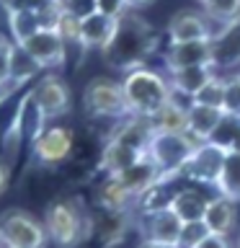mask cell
<instances>
[{
    "mask_svg": "<svg viewBox=\"0 0 240 248\" xmlns=\"http://www.w3.org/2000/svg\"><path fill=\"white\" fill-rule=\"evenodd\" d=\"M83 108L90 119H111V122L127 119L129 106L121 91V80H114V78L106 75L88 80V85L83 88Z\"/></svg>",
    "mask_w": 240,
    "mask_h": 248,
    "instance_id": "obj_4",
    "label": "cell"
},
{
    "mask_svg": "<svg viewBox=\"0 0 240 248\" xmlns=\"http://www.w3.org/2000/svg\"><path fill=\"white\" fill-rule=\"evenodd\" d=\"M139 235L142 243H160V246H176L183 232V220L170 207L160 209H142L139 212Z\"/></svg>",
    "mask_w": 240,
    "mask_h": 248,
    "instance_id": "obj_10",
    "label": "cell"
},
{
    "mask_svg": "<svg viewBox=\"0 0 240 248\" xmlns=\"http://www.w3.org/2000/svg\"><path fill=\"white\" fill-rule=\"evenodd\" d=\"M155 46H158L155 29L145 18H139L135 11H127L116 21V31L111 42L101 49V57L114 70L129 73V70L145 65L147 57L155 52Z\"/></svg>",
    "mask_w": 240,
    "mask_h": 248,
    "instance_id": "obj_1",
    "label": "cell"
},
{
    "mask_svg": "<svg viewBox=\"0 0 240 248\" xmlns=\"http://www.w3.org/2000/svg\"><path fill=\"white\" fill-rule=\"evenodd\" d=\"M199 8L220 26V31L232 23H240V0H204L199 3Z\"/></svg>",
    "mask_w": 240,
    "mask_h": 248,
    "instance_id": "obj_26",
    "label": "cell"
},
{
    "mask_svg": "<svg viewBox=\"0 0 240 248\" xmlns=\"http://www.w3.org/2000/svg\"><path fill=\"white\" fill-rule=\"evenodd\" d=\"M220 34V26L201 11V8H183L170 16L165 36L168 44H181V42H201V39H214Z\"/></svg>",
    "mask_w": 240,
    "mask_h": 248,
    "instance_id": "obj_8",
    "label": "cell"
},
{
    "mask_svg": "<svg viewBox=\"0 0 240 248\" xmlns=\"http://www.w3.org/2000/svg\"><path fill=\"white\" fill-rule=\"evenodd\" d=\"M232 248H240V232H238V240H235V246H232Z\"/></svg>",
    "mask_w": 240,
    "mask_h": 248,
    "instance_id": "obj_39",
    "label": "cell"
},
{
    "mask_svg": "<svg viewBox=\"0 0 240 248\" xmlns=\"http://www.w3.org/2000/svg\"><path fill=\"white\" fill-rule=\"evenodd\" d=\"M201 222H204V228L209 232H214V235L230 238L238 228V202L222 197V194H212Z\"/></svg>",
    "mask_w": 240,
    "mask_h": 248,
    "instance_id": "obj_14",
    "label": "cell"
},
{
    "mask_svg": "<svg viewBox=\"0 0 240 248\" xmlns=\"http://www.w3.org/2000/svg\"><path fill=\"white\" fill-rule=\"evenodd\" d=\"M49 235L44 222L23 209H8L0 215V246L3 248H44Z\"/></svg>",
    "mask_w": 240,
    "mask_h": 248,
    "instance_id": "obj_7",
    "label": "cell"
},
{
    "mask_svg": "<svg viewBox=\"0 0 240 248\" xmlns=\"http://www.w3.org/2000/svg\"><path fill=\"white\" fill-rule=\"evenodd\" d=\"M227 85H225V114L240 116V73H225Z\"/></svg>",
    "mask_w": 240,
    "mask_h": 248,
    "instance_id": "obj_31",
    "label": "cell"
},
{
    "mask_svg": "<svg viewBox=\"0 0 240 248\" xmlns=\"http://www.w3.org/2000/svg\"><path fill=\"white\" fill-rule=\"evenodd\" d=\"M214 191L232 202H240V150H227Z\"/></svg>",
    "mask_w": 240,
    "mask_h": 248,
    "instance_id": "obj_25",
    "label": "cell"
},
{
    "mask_svg": "<svg viewBox=\"0 0 240 248\" xmlns=\"http://www.w3.org/2000/svg\"><path fill=\"white\" fill-rule=\"evenodd\" d=\"M225 155H227V150L220 145L199 142L194 147L191 158L186 160L178 178H183L189 184H196V186H212L214 189L217 178H220V170H222V163H225Z\"/></svg>",
    "mask_w": 240,
    "mask_h": 248,
    "instance_id": "obj_9",
    "label": "cell"
},
{
    "mask_svg": "<svg viewBox=\"0 0 240 248\" xmlns=\"http://www.w3.org/2000/svg\"><path fill=\"white\" fill-rule=\"evenodd\" d=\"M29 101L34 106V111L42 116L44 122H54L60 116H65L73 108V93L70 85L65 83V78L46 73L39 80H34L29 91Z\"/></svg>",
    "mask_w": 240,
    "mask_h": 248,
    "instance_id": "obj_6",
    "label": "cell"
},
{
    "mask_svg": "<svg viewBox=\"0 0 240 248\" xmlns=\"http://www.w3.org/2000/svg\"><path fill=\"white\" fill-rule=\"evenodd\" d=\"M209 194L196 184H189V186H178L173 199H170V209L181 217L183 222H201L204 220V212H207V204H209Z\"/></svg>",
    "mask_w": 240,
    "mask_h": 248,
    "instance_id": "obj_16",
    "label": "cell"
},
{
    "mask_svg": "<svg viewBox=\"0 0 240 248\" xmlns=\"http://www.w3.org/2000/svg\"><path fill=\"white\" fill-rule=\"evenodd\" d=\"M116 21L111 16H104L98 11L88 13L85 18H80V46L83 49H104L111 42L114 31H116Z\"/></svg>",
    "mask_w": 240,
    "mask_h": 248,
    "instance_id": "obj_19",
    "label": "cell"
},
{
    "mask_svg": "<svg viewBox=\"0 0 240 248\" xmlns=\"http://www.w3.org/2000/svg\"><path fill=\"white\" fill-rule=\"evenodd\" d=\"M114 178H119V181L127 186L132 194H135V199L139 202L155 184L163 181V173H160V168L150 160V155H145V158H139L135 163V166L124 168L121 173H116Z\"/></svg>",
    "mask_w": 240,
    "mask_h": 248,
    "instance_id": "obj_18",
    "label": "cell"
},
{
    "mask_svg": "<svg viewBox=\"0 0 240 248\" xmlns=\"http://www.w3.org/2000/svg\"><path fill=\"white\" fill-rule=\"evenodd\" d=\"M13 52L15 44L0 39V91H8L13 85Z\"/></svg>",
    "mask_w": 240,
    "mask_h": 248,
    "instance_id": "obj_30",
    "label": "cell"
},
{
    "mask_svg": "<svg viewBox=\"0 0 240 248\" xmlns=\"http://www.w3.org/2000/svg\"><path fill=\"white\" fill-rule=\"evenodd\" d=\"M207 232L209 230L204 228V222H186L183 232H181V240H178V248H194Z\"/></svg>",
    "mask_w": 240,
    "mask_h": 248,
    "instance_id": "obj_32",
    "label": "cell"
},
{
    "mask_svg": "<svg viewBox=\"0 0 240 248\" xmlns=\"http://www.w3.org/2000/svg\"><path fill=\"white\" fill-rule=\"evenodd\" d=\"M127 225H129V212H106V209H101L96 220L90 217V232H96L104 246L119 243L124 232H127Z\"/></svg>",
    "mask_w": 240,
    "mask_h": 248,
    "instance_id": "obj_24",
    "label": "cell"
},
{
    "mask_svg": "<svg viewBox=\"0 0 240 248\" xmlns=\"http://www.w3.org/2000/svg\"><path fill=\"white\" fill-rule=\"evenodd\" d=\"M8 184H11V170H8V166L0 160V194L8 189Z\"/></svg>",
    "mask_w": 240,
    "mask_h": 248,
    "instance_id": "obj_36",
    "label": "cell"
},
{
    "mask_svg": "<svg viewBox=\"0 0 240 248\" xmlns=\"http://www.w3.org/2000/svg\"><path fill=\"white\" fill-rule=\"evenodd\" d=\"M196 145L199 142L191 135H165V132H155L152 140H150V147H147V155H150V160L160 168L163 178H178Z\"/></svg>",
    "mask_w": 240,
    "mask_h": 248,
    "instance_id": "obj_5",
    "label": "cell"
},
{
    "mask_svg": "<svg viewBox=\"0 0 240 248\" xmlns=\"http://www.w3.org/2000/svg\"><path fill=\"white\" fill-rule=\"evenodd\" d=\"M8 26H11L13 44L23 42V39L31 36L36 29H42L39 26V18L23 5H8Z\"/></svg>",
    "mask_w": 240,
    "mask_h": 248,
    "instance_id": "obj_27",
    "label": "cell"
},
{
    "mask_svg": "<svg viewBox=\"0 0 240 248\" xmlns=\"http://www.w3.org/2000/svg\"><path fill=\"white\" fill-rule=\"evenodd\" d=\"M238 73H240V70H238Z\"/></svg>",
    "mask_w": 240,
    "mask_h": 248,
    "instance_id": "obj_42",
    "label": "cell"
},
{
    "mask_svg": "<svg viewBox=\"0 0 240 248\" xmlns=\"http://www.w3.org/2000/svg\"><path fill=\"white\" fill-rule=\"evenodd\" d=\"M96 11L104 16H111V18H121L129 8L124 0H96Z\"/></svg>",
    "mask_w": 240,
    "mask_h": 248,
    "instance_id": "obj_33",
    "label": "cell"
},
{
    "mask_svg": "<svg viewBox=\"0 0 240 248\" xmlns=\"http://www.w3.org/2000/svg\"><path fill=\"white\" fill-rule=\"evenodd\" d=\"M139 248H176V246H160V243H142Z\"/></svg>",
    "mask_w": 240,
    "mask_h": 248,
    "instance_id": "obj_38",
    "label": "cell"
},
{
    "mask_svg": "<svg viewBox=\"0 0 240 248\" xmlns=\"http://www.w3.org/2000/svg\"><path fill=\"white\" fill-rule=\"evenodd\" d=\"M145 155L147 153H139L135 147L119 142V140L108 137L104 150H101V170H104L106 176H116V173H121L124 168L135 166L139 158H145Z\"/></svg>",
    "mask_w": 240,
    "mask_h": 248,
    "instance_id": "obj_23",
    "label": "cell"
},
{
    "mask_svg": "<svg viewBox=\"0 0 240 248\" xmlns=\"http://www.w3.org/2000/svg\"><path fill=\"white\" fill-rule=\"evenodd\" d=\"M225 85H227V75H225V73H217L191 101H194V104L212 106V108H222V111H225Z\"/></svg>",
    "mask_w": 240,
    "mask_h": 248,
    "instance_id": "obj_28",
    "label": "cell"
},
{
    "mask_svg": "<svg viewBox=\"0 0 240 248\" xmlns=\"http://www.w3.org/2000/svg\"><path fill=\"white\" fill-rule=\"evenodd\" d=\"M214 75H217V70H214L212 65H196V67H183V70L165 73L173 96L186 98V101H191L209 80H212Z\"/></svg>",
    "mask_w": 240,
    "mask_h": 248,
    "instance_id": "obj_17",
    "label": "cell"
},
{
    "mask_svg": "<svg viewBox=\"0 0 240 248\" xmlns=\"http://www.w3.org/2000/svg\"><path fill=\"white\" fill-rule=\"evenodd\" d=\"M39 70H52L65 65L67 60V44L57 36L54 29H36L31 36L15 44Z\"/></svg>",
    "mask_w": 240,
    "mask_h": 248,
    "instance_id": "obj_11",
    "label": "cell"
},
{
    "mask_svg": "<svg viewBox=\"0 0 240 248\" xmlns=\"http://www.w3.org/2000/svg\"><path fill=\"white\" fill-rule=\"evenodd\" d=\"M196 3H204V0H196Z\"/></svg>",
    "mask_w": 240,
    "mask_h": 248,
    "instance_id": "obj_41",
    "label": "cell"
},
{
    "mask_svg": "<svg viewBox=\"0 0 240 248\" xmlns=\"http://www.w3.org/2000/svg\"><path fill=\"white\" fill-rule=\"evenodd\" d=\"M225 111L222 108H212V106H201L189 101V135L196 142H209L214 137L217 127L222 124Z\"/></svg>",
    "mask_w": 240,
    "mask_h": 248,
    "instance_id": "obj_22",
    "label": "cell"
},
{
    "mask_svg": "<svg viewBox=\"0 0 240 248\" xmlns=\"http://www.w3.org/2000/svg\"><path fill=\"white\" fill-rule=\"evenodd\" d=\"M121 91L129 106V116H142V119H152L173 98V91H170L165 73L152 70L147 65L124 73Z\"/></svg>",
    "mask_w": 240,
    "mask_h": 248,
    "instance_id": "obj_2",
    "label": "cell"
},
{
    "mask_svg": "<svg viewBox=\"0 0 240 248\" xmlns=\"http://www.w3.org/2000/svg\"><path fill=\"white\" fill-rule=\"evenodd\" d=\"M44 230L52 243L60 248L80 246L85 235L90 232V217L83 212L77 199H57L44 212Z\"/></svg>",
    "mask_w": 240,
    "mask_h": 248,
    "instance_id": "obj_3",
    "label": "cell"
},
{
    "mask_svg": "<svg viewBox=\"0 0 240 248\" xmlns=\"http://www.w3.org/2000/svg\"><path fill=\"white\" fill-rule=\"evenodd\" d=\"M3 93H5V91H0V98H3Z\"/></svg>",
    "mask_w": 240,
    "mask_h": 248,
    "instance_id": "obj_40",
    "label": "cell"
},
{
    "mask_svg": "<svg viewBox=\"0 0 240 248\" xmlns=\"http://www.w3.org/2000/svg\"><path fill=\"white\" fill-rule=\"evenodd\" d=\"M54 31H57V36L67 46H80V18L73 13H67L65 8H62V13L57 16V21H54Z\"/></svg>",
    "mask_w": 240,
    "mask_h": 248,
    "instance_id": "obj_29",
    "label": "cell"
},
{
    "mask_svg": "<svg viewBox=\"0 0 240 248\" xmlns=\"http://www.w3.org/2000/svg\"><path fill=\"white\" fill-rule=\"evenodd\" d=\"M96 204L106 212H129L132 207H137V199L119 178L106 176L96 189Z\"/></svg>",
    "mask_w": 240,
    "mask_h": 248,
    "instance_id": "obj_20",
    "label": "cell"
},
{
    "mask_svg": "<svg viewBox=\"0 0 240 248\" xmlns=\"http://www.w3.org/2000/svg\"><path fill=\"white\" fill-rule=\"evenodd\" d=\"M62 8L77 18H85L88 13L96 11V0H62Z\"/></svg>",
    "mask_w": 240,
    "mask_h": 248,
    "instance_id": "obj_34",
    "label": "cell"
},
{
    "mask_svg": "<svg viewBox=\"0 0 240 248\" xmlns=\"http://www.w3.org/2000/svg\"><path fill=\"white\" fill-rule=\"evenodd\" d=\"M0 248H3V246H0Z\"/></svg>",
    "mask_w": 240,
    "mask_h": 248,
    "instance_id": "obj_43",
    "label": "cell"
},
{
    "mask_svg": "<svg viewBox=\"0 0 240 248\" xmlns=\"http://www.w3.org/2000/svg\"><path fill=\"white\" fill-rule=\"evenodd\" d=\"M31 147H34V158L42 166H60L73 155L75 132L65 124H46L42 132L34 135Z\"/></svg>",
    "mask_w": 240,
    "mask_h": 248,
    "instance_id": "obj_12",
    "label": "cell"
},
{
    "mask_svg": "<svg viewBox=\"0 0 240 248\" xmlns=\"http://www.w3.org/2000/svg\"><path fill=\"white\" fill-rule=\"evenodd\" d=\"M212 65L217 73H227V70H240V23L222 29L212 39Z\"/></svg>",
    "mask_w": 240,
    "mask_h": 248,
    "instance_id": "obj_15",
    "label": "cell"
},
{
    "mask_svg": "<svg viewBox=\"0 0 240 248\" xmlns=\"http://www.w3.org/2000/svg\"><path fill=\"white\" fill-rule=\"evenodd\" d=\"M155 132L165 135H189V101L181 104V98L173 96L158 114L150 119Z\"/></svg>",
    "mask_w": 240,
    "mask_h": 248,
    "instance_id": "obj_21",
    "label": "cell"
},
{
    "mask_svg": "<svg viewBox=\"0 0 240 248\" xmlns=\"http://www.w3.org/2000/svg\"><path fill=\"white\" fill-rule=\"evenodd\" d=\"M194 248H232V243H230V238H225V235H214V232H207V235L201 238Z\"/></svg>",
    "mask_w": 240,
    "mask_h": 248,
    "instance_id": "obj_35",
    "label": "cell"
},
{
    "mask_svg": "<svg viewBox=\"0 0 240 248\" xmlns=\"http://www.w3.org/2000/svg\"><path fill=\"white\" fill-rule=\"evenodd\" d=\"M124 3H127V8H129V11H139V8L150 5L152 0H124Z\"/></svg>",
    "mask_w": 240,
    "mask_h": 248,
    "instance_id": "obj_37",
    "label": "cell"
},
{
    "mask_svg": "<svg viewBox=\"0 0 240 248\" xmlns=\"http://www.w3.org/2000/svg\"><path fill=\"white\" fill-rule=\"evenodd\" d=\"M212 54H214L212 52V39L168 44L165 52H163V67H165V73H173V70H183V67L212 65Z\"/></svg>",
    "mask_w": 240,
    "mask_h": 248,
    "instance_id": "obj_13",
    "label": "cell"
}]
</instances>
